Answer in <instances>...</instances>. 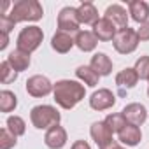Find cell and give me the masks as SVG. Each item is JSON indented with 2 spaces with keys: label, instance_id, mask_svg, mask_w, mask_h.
Returning a JSON list of instances; mask_svg holds the SVG:
<instances>
[{
  "label": "cell",
  "instance_id": "d6986e66",
  "mask_svg": "<svg viewBox=\"0 0 149 149\" xmlns=\"http://www.w3.org/2000/svg\"><path fill=\"white\" fill-rule=\"evenodd\" d=\"M118 137H119V142H121V144H126V146H137V144L142 140V132H140L139 126L126 123V126L118 133Z\"/></svg>",
  "mask_w": 149,
  "mask_h": 149
},
{
  "label": "cell",
  "instance_id": "44dd1931",
  "mask_svg": "<svg viewBox=\"0 0 149 149\" xmlns=\"http://www.w3.org/2000/svg\"><path fill=\"white\" fill-rule=\"evenodd\" d=\"M97 44H98V39H97V35H95L93 32H90V30H81V32L76 35V46H77L81 51H84V53L93 51V49L97 47Z\"/></svg>",
  "mask_w": 149,
  "mask_h": 149
},
{
  "label": "cell",
  "instance_id": "277c9868",
  "mask_svg": "<svg viewBox=\"0 0 149 149\" xmlns=\"http://www.w3.org/2000/svg\"><path fill=\"white\" fill-rule=\"evenodd\" d=\"M42 39H44L42 30L33 25V26H26V28H23L19 32L16 44H18V49H21V51H25V53L30 54V53H33L40 46Z\"/></svg>",
  "mask_w": 149,
  "mask_h": 149
},
{
  "label": "cell",
  "instance_id": "3957f363",
  "mask_svg": "<svg viewBox=\"0 0 149 149\" xmlns=\"http://www.w3.org/2000/svg\"><path fill=\"white\" fill-rule=\"evenodd\" d=\"M30 119H32V125L39 130H49L56 125H60V112L53 107V105H37L32 109L30 112Z\"/></svg>",
  "mask_w": 149,
  "mask_h": 149
},
{
  "label": "cell",
  "instance_id": "d590c367",
  "mask_svg": "<svg viewBox=\"0 0 149 149\" xmlns=\"http://www.w3.org/2000/svg\"><path fill=\"white\" fill-rule=\"evenodd\" d=\"M147 81H149V79H147Z\"/></svg>",
  "mask_w": 149,
  "mask_h": 149
},
{
  "label": "cell",
  "instance_id": "e0dca14e",
  "mask_svg": "<svg viewBox=\"0 0 149 149\" xmlns=\"http://www.w3.org/2000/svg\"><path fill=\"white\" fill-rule=\"evenodd\" d=\"M74 44H76V39H72L70 33H65V32H60V30H58V32L53 35V39H51V47H53L56 53H60V54L68 53Z\"/></svg>",
  "mask_w": 149,
  "mask_h": 149
},
{
  "label": "cell",
  "instance_id": "7a4b0ae2",
  "mask_svg": "<svg viewBox=\"0 0 149 149\" xmlns=\"http://www.w3.org/2000/svg\"><path fill=\"white\" fill-rule=\"evenodd\" d=\"M44 16V9L37 0H19L16 2L9 13V18L14 23L21 21H39Z\"/></svg>",
  "mask_w": 149,
  "mask_h": 149
},
{
  "label": "cell",
  "instance_id": "30bf717a",
  "mask_svg": "<svg viewBox=\"0 0 149 149\" xmlns=\"http://www.w3.org/2000/svg\"><path fill=\"white\" fill-rule=\"evenodd\" d=\"M90 135H91V139L95 140V144H97L100 149L112 142V132H111V128L105 125V121H97V123H93L91 128H90Z\"/></svg>",
  "mask_w": 149,
  "mask_h": 149
},
{
  "label": "cell",
  "instance_id": "4316f807",
  "mask_svg": "<svg viewBox=\"0 0 149 149\" xmlns=\"http://www.w3.org/2000/svg\"><path fill=\"white\" fill-rule=\"evenodd\" d=\"M135 72L139 74V79H149V56H140L135 61Z\"/></svg>",
  "mask_w": 149,
  "mask_h": 149
},
{
  "label": "cell",
  "instance_id": "8fae6325",
  "mask_svg": "<svg viewBox=\"0 0 149 149\" xmlns=\"http://www.w3.org/2000/svg\"><path fill=\"white\" fill-rule=\"evenodd\" d=\"M44 144L49 149H61L67 144V132H65V128L60 126V125L49 128L46 132V135H44Z\"/></svg>",
  "mask_w": 149,
  "mask_h": 149
},
{
  "label": "cell",
  "instance_id": "2e32d148",
  "mask_svg": "<svg viewBox=\"0 0 149 149\" xmlns=\"http://www.w3.org/2000/svg\"><path fill=\"white\" fill-rule=\"evenodd\" d=\"M77 18H79V23L81 25H97L98 23V11L97 7L91 4V2H83L79 7H77Z\"/></svg>",
  "mask_w": 149,
  "mask_h": 149
},
{
  "label": "cell",
  "instance_id": "4dcf8cb0",
  "mask_svg": "<svg viewBox=\"0 0 149 149\" xmlns=\"http://www.w3.org/2000/svg\"><path fill=\"white\" fill-rule=\"evenodd\" d=\"M70 149H91V147H90V144L86 140H76V142L72 144Z\"/></svg>",
  "mask_w": 149,
  "mask_h": 149
},
{
  "label": "cell",
  "instance_id": "6da1fadb",
  "mask_svg": "<svg viewBox=\"0 0 149 149\" xmlns=\"http://www.w3.org/2000/svg\"><path fill=\"white\" fill-rule=\"evenodd\" d=\"M84 84L77 83V81H70V79H61L54 84L53 95H54V102L61 107V109H74L83 98H84Z\"/></svg>",
  "mask_w": 149,
  "mask_h": 149
},
{
  "label": "cell",
  "instance_id": "603a6c76",
  "mask_svg": "<svg viewBox=\"0 0 149 149\" xmlns=\"http://www.w3.org/2000/svg\"><path fill=\"white\" fill-rule=\"evenodd\" d=\"M18 105V97L9 91V90H4V91H0V111L2 112H11L14 111Z\"/></svg>",
  "mask_w": 149,
  "mask_h": 149
},
{
  "label": "cell",
  "instance_id": "8992f818",
  "mask_svg": "<svg viewBox=\"0 0 149 149\" xmlns=\"http://www.w3.org/2000/svg\"><path fill=\"white\" fill-rule=\"evenodd\" d=\"M79 18L76 7H63L58 14V30L65 33H79Z\"/></svg>",
  "mask_w": 149,
  "mask_h": 149
},
{
  "label": "cell",
  "instance_id": "7402d4cb",
  "mask_svg": "<svg viewBox=\"0 0 149 149\" xmlns=\"http://www.w3.org/2000/svg\"><path fill=\"white\" fill-rule=\"evenodd\" d=\"M76 76H77V79H79V81H83V83H84L86 86H90V88H95V86L98 84V79H100L98 74H97L91 67H86V65L77 67Z\"/></svg>",
  "mask_w": 149,
  "mask_h": 149
},
{
  "label": "cell",
  "instance_id": "d4e9b609",
  "mask_svg": "<svg viewBox=\"0 0 149 149\" xmlns=\"http://www.w3.org/2000/svg\"><path fill=\"white\" fill-rule=\"evenodd\" d=\"M16 79H18V72L11 67V63L7 60L0 63V81H2V84L14 83Z\"/></svg>",
  "mask_w": 149,
  "mask_h": 149
},
{
  "label": "cell",
  "instance_id": "f546056e",
  "mask_svg": "<svg viewBox=\"0 0 149 149\" xmlns=\"http://www.w3.org/2000/svg\"><path fill=\"white\" fill-rule=\"evenodd\" d=\"M137 35H139L140 40H149V21L140 25V28L137 30Z\"/></svg>",
  "mask_w": 149,
  "mask_h": 149
},
{
  "label": "cell",
  "instance_id": "f1b7e54d",
  "mask_svg": "<svg viewBox=\"0 0 149 149\" xmlns=\"http://www.w3.org/2000/svg\"><path fill=\"white\" fill-rule=\"evenodd\" d=\"M14 21L7 16V14H4V16H0V33H9L13 28H14Z\"/></svg>",
  "mask_w": 149,
  "mask_h": 149
},
{
  "label": "cell",
  "instance_id": "e575fe53",
  "mask_svg": "<svg viewBox=\"0 0 149 149\" xmlns=\"http://www.w3.org/2000/svg\"><path fill=\"white\" fill-rule=\"evenodd\" d=\"M147 97H149V88H147Z\"/></svg>",
  "mask_w": 149,
  "mask_h": 149
},
{
  "label": "cell",
  "instance_id": "4fadbf2b",
  "mask_svg": "<svg viewBox=\"0 0 149 149\" xmlns=\"http://www.w3.org/2000/svg\"><path fill=\"white\" fill-rule=\"evenodd\" d=\"M93 33L97 35L98 40L107 42V40H114V37H116V33H118V28H116V25H114L112 21H109L107 18H100L98 23L93 26Z\"/></svg>",
  "mask_w": 149,
  "mask_h": 149
},
{
  "label": "cell",
  "instance_id": "7c38bea8",
  "mask_svg": "<svg viewBox=\"0 0 149 149\" xmlns=\"http://www.w3.org/2000/svg\"><path fill=\"white\" fill-rule=\"evenodd\" d=\"M104 18H107L109 21H112V23L116 25V28H119V30H123V28L128 26V14H126V9H125L123 6H119V4L109 6Z\"/></svg>",
  "mask_w": 149,
  "mask_h": 149
},
{
  "label": "cell",
  "instance_id": "484cf974",
  "mask_svg": "<svg viewBox=\"0 0 149 149\" xmlns=\"http://www.w3.org/2000/svg\"><path fill=\"white\" fill-rule=\"evenodd\" d=\"M105 125L111 128V132L112 133H119L125 126H126V119H125V116L119 112V114H109L105 119Z\"/></svg>",
  "mask_w": 149,
  "mask_h": 149
},
{
  "label": "cell",
  "instance_id": "d6a6232c",
  "mask_svg": "<svg viewBox=\"0 0 149 149\" xmlns=\"http://www.w3.org/2000/svg\"><path fill=\"white\" fill-rule=\"evenodd\" d=\"M102 149H125V147H123V146H119L116 140H112L111 144H107V146H105V147H102Z\"/></svg>",
  "mask_w": 149,
  "mask_h": 149
},
{
  "label": "cell",
  "instance_id": "52a82bcc",
  "mask_svg": "<svg viewBox=\"0 0 149 149\" xmlns=\"http://www.w3.org/2000/svg\"><path fill=\"white\" fill-rule=\"evenodd\" d=\"M53 90H54V84H51V81L46 76H32L26 81V93L30 97L40 98V97L49 95Z\"/></svg>",
  "mask_w": 149,
  "mask_h": 149
},
{
  "label": "cell",
  "instance_id": "ba28073f",
  "mask_svg": "<svg viewBox=\"0 0 149 149\" xmlns=\"http://www.w3.org/2000/svg\"><path fill=\"white\" fill-rule=\"evenodd\" d=\"M116 104V97L111 90L107 88H102L98 91H95L90 98V107L95 109V111H107L111 109L112 105Z\"/></svg>",
  "mask_w": 149,
  "mask_h": 149
},
{
  "label": "cell",
  "instance_id": "5b68a950",
  "mask_svg": "<svg viewBox=\"0 0 149 149\" xmlns=\"http://www.w3.org/2000/svg\"><path fill=\"white\" fill-rule=\"evenodd\" d=\"M139 42H140V39H139V35H137V30H133V28H130V26H126V28H123V30H118V33H116V37H114V40H112L114 49H116L118 53H121V54H130V53H133V51L137 49Z\"/></svg>",
  "mask_w": 149,
  "mask_h": 149
},
{
  "label": "cell",
  "instance_id": "cb8c5ba5",
  "mask_svg": "<svg viewBox=\"0 0 149 149\" xmlns=\"http://www.w3.org/2000/svg\"><path fill=\"white\" fill-rule=\"evenodd\" d=\"M7 130L14 137H21V135H25L26 125H25L23 118H19V116H9L7 118Z\"/></svg>",
  "mask_w": 149,
  "mask_h": 149
},
{
  "label": "cell",
  "instance_id": "836d02e7",
  "mask_svg": "<svg viewBox=\"0 0 149 149\" xmlns=\"http://www.w3.org/2000/svg\"><path fill=\"white\" fill-rule=\"evenodd\" d=\"M7 7H9V2H4V7H2V16H4V13L7 11Z\"/></svg>",
  "mask_w": 149,
  "mask_h": 149
},
{
  "label": "cell",
  "instance_id": "9c48e42d",
  "mask_svg": "<svg viewBox=\"0 0 149 149\" xmlns=\"http://www.w3.org/2000/svg\"><path fill=\"white\" fill-rule=\"evenodd\" d=\"M121 114L125 116V119H126V123H130V125H135V126H140L146 119H147V109L142 105V104H128L123 111H121Z\"/></svg>",
  "mask_w": 149,
  "mask_h": 149
},
{
  "label": "cell",
  "instance_id": "5bb4252c",
  "mask_svg": "<svg viewBox=\"0 0 149 149\" xmlns=\"http://www.w3.org/2000/svg\"><path fill=\"white\" fill-rule=\"evenodd\" d=\"M128 11L133 21L140 25L149 21V4L144 2V0H132V2H128Z\"/></svg>",
  "mask_w": 149,
  "mask_h": 149
},
{
  "label": "cell",
  "instance_id": "ffe728a7",
  "mask_svg": "<svg viewBox=\"0 0 149 149\" xmlns=\"http://www.w3.org/2000/svg\"><path fill=\"white\" fill-rule=\"evenodd\" d=\"M7 61H9V63H11V67L19 74V72H23V70H26V68L30 67V54L16 47L14 51H11V53H9Z\"/></svg>",
  "mask_w": 149,
  "mask_h": 149
},
{
  "label": "cell",
  "instance_id": "83f0119b",
  "mask_svg": "<svg viewBox=\"0 0 149 149\" xmlns=\"http://www.w3.org/2000/svg\"><path fill=\"white\" fill-rule=\"evenodd\" d=\"M18 137H14L7 128H2L0 130V149H11L16 146V140Z\"/></svg>",
  "mask_w": 149,
  "mask_h": 149
},
{
  "label": "cell",
  "instance_id": "ac0fdd59",
  "mask_svg": "<svg viewBox=\"0 0 149 149\" xmlns=\"http://www.w3.org/2000/svg\"><path fill=\"white\" fill-rule=\"evenodd\" d=\"M90 67L98 74V76H109V74L112 72V61H111V58L105 53H95L91 56Z\"/></svg>",
  "mask_w": 149,
  "mask_h": 149
},
{
  "label": "cell",
  "instance_id": "1f68e13d",
  "mask_svg": "<svg viewBox=\"0 0 149 149\" xmlns=\"http://www.w3.org/2000/svg\"><path fill=\"white\" fill-rule=\"evenodd\" d=\"M9 44V33H0V49H6Z\"/></svg>",
  "mask_w": 149,
  "mask_h": 149
},
{
  "label": "cell",
  "instance_id": "9a60e30c",
  "mask_svg": "<svg viewBox=\"0 0 149 149\" xmlns=\"http://www.w3.org/2000/svg\"><path fill=\"white\" fill-rule=\"evenodd\" d=\"M137 83H139V74L135 72V68H123L116 76V84L121 90V95H125V90L135 88Z\"/></svg>",
  "mask_w": 149,
  "mask_h": 149
}]
</instances>
